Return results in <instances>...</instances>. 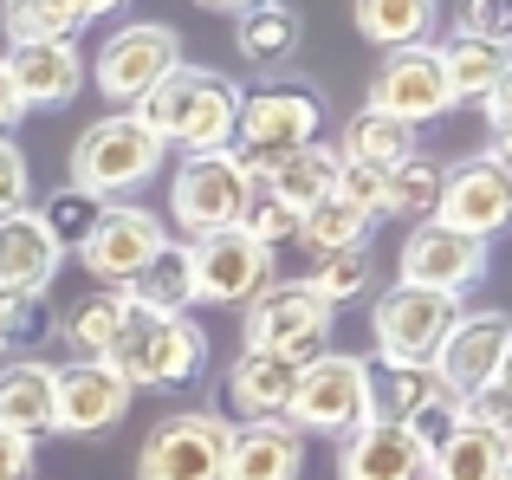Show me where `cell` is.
<instances>
[{"instance_id": "cell-31", "label": "cell", "mask_w": 512, "mask_h": 480, "mask_svg": "<svg viewBox=\"0 0 512 480\" xmlns=\"http://www.w3.org/2000/svg\"><path fill=\"white\" fill-rule=\"evenodd\" d=\"M441 182H448V169L435 163V156H409V163H396L383 176V221H409V228H422V221H435L441 208Z\"/></svg>"}, {"instance_id": "cell-21", "label": "cell", "mask_w": 512, "mask_h": 480, "mask_svg": "<svg viewBox=\"0 0 512 480\" xmlns=\"http://www.w3.org/2000/svg\"><path fill=\"white\" fill-rule=\"evenodd\" d=\"M65 266V247L46 234V221L33 208L0 221V292H52Z\"/></svg>"}, {"instance_id": "cell-22", "label": "cell", "mask_w": 512, "mask_h": 480, "mask_svg": "<svg viewBox=\"0 0 512 480\" xmlns=\"http://www.w3.org/2000/svg\"><path fill=\"white\" fill-rule=\"evenodd\" d=\"M292 390H299V364H286V357L240 351L227 370V409L240 422H286Z\"/></svg>"}, {"instance_id": "cell-33", "label": "cell", "mask_w": 512, "mask_h": 480, "mask_svg": "<svg viewBox=\"0 0 512 480\" xmlns=\"http://www.w3.org/2000/svg\"><path fill=\"white\" fill-rule=\"evenodd\" d=\"M124 292H104V286H91L85 299L65 312V338H72V351L78 357H91V364H104V351H111V338H117V325H124Z\"/></svg>"}, {"instance_id": "cell-16", "label": "cell", "mask_w": 512, "mask_h": 480, "mask_svg": "<svg viewBox=\"0 0 512 480\" xmlns=\"http://www.w3.org/2000/svg\"><path fill=\"white\" fill-rule=\"evenodd\" d=\"M396 266H402V286H428V292L461 299V292H474L487 279L493 253H487V240H467V234L441 228V221H422V228H409V240H402Z\"/></svg>"}, {"instance_id": "cell-23", "label": "cell", "mask_w": 512, "mask_h": 480, "mask_svg": "<svg viewBox=\"0 0 512 480\" xmlns=\"http://www.w3.org/2000/svg\"><path fill=\"white\" fill-rule=\"evenodd\" d=\"M363 390H370V422H402V429H409L422 409L454 403L428 364H376L370 357V364H363Z\"/></svg>"}, {"instance_id": "cell-48", "label": "cell", "mask_w": 512, "mask_h": 480, "mask_svg": "<svg viewBox=\"0 0 512 480\" xmlns=\"http://www.w3.org/2000/svg\"><path fill=\"white\" fill-rule=\"evenodd\" d=\"M65 7L78 13V26H91V20H111V13H124L130 0H65Z\"/></svg>"}, {"instance_id": "cell-46", "label": "cell", "mask_w": 512, "mask_h": 480, "mask_svg": "<svg viewBox=\"0 0 512 480\" xmlns=\"http://www.w3.org/2000/svg\"><path fill=\"white\" fill-rule=\"evenodd\" d=\"M487 130H493V143H506V130H512V85H500V91H487Z\"/></svg>"}, {"instance_id": "cell-25", "label": "cell", "mask_w": 512, "mask_h": 480, "mask_svg": "<svg viewBox=\"0 0 512 480\" xmlns=\"http://www.w3.org/2000/svg\"><path fill=\"white\" fill-rule=\"evenodd\" d=\"M435 52H441V78H448V98H454V104H480L487 91H500L506 72H512L506 46H493V39L448 33Z\"/></svg>"}, {"instance_id": "cell-39", "label": "cell", "mask_w": 512, "mask_h": 480, "mask_svg": "<svg viewBox=\"0 0 512 480\" xmlns=\"http://www.w3.org/2000/svg\"><path fill=\"white\" fill-rule=\"evenodd\" d=\"M240 228H247L253 240H260L266 253H279L286 240H299V215H292V208H279L273 195H266L260 182H253V195H247V215H240Z\"/></svg>"}, {"instance_id": "cell-6", "label": "cell", "mask_w": 512, "mask_h": 480, "mask_svg": "<svg viewBox=\"0 0 512 480\" xmlns=\"http://www.w3.org/2000/svg\"><path fill=\"white\" fill-rule=\"evenodd\" d=\"M175 65H182V33L169 20H130L98 46V59H85V78H98L117 111H137Z\"/></svg>"}, {"instance_id": "cell-9", "label": "cell", "mask_w": 512, "mask_h": 480, "mask_svg": "<svg viewBox=\"0 0 512 480\" xmlns=\"http://www.w3.org/2000/svg\"><path fill=\"white\" fill-rule=\"evenodd\" d=\"M467 305L448 299V292L428 286H389L383 299L370 305V338H376V364H428L435 344L448 338V325L461 318Z\"/></svg>"}, {"instance_id": "cell-20", "label": "cell", "mask_w": 512, "mask_h": 480, "mask_svg": "<svg viewBox=\"0 0 512 480\" xmlns=\"http://www.w3.org/2000/svg\"><path fill=\"white\" fill-rule=\"evenodd\" d=\"M305 474V435L286 422H234L227 429L221 480H299Z\"/></svg>"}, {"instance_id": "cell-8", "label": "cell", "mask_w": 512, "mask_h": 480, "mask_svg": "<svg viewBox=\"0 0 512 480\" xmlns=\"http://www.w3.org/2000/svg\"><path fill=\"white\" fill-rule=\"evenodd\" d=\"M247 169L234 163L227 150H208V156H182L169 176V215L175 228L188 240L201 234H221V228H240V215H247Z\"/></svg>"}, {"instance_id": "cell-51", "label": "cell", "mask_w": 512, "mask_h": 480, "mask_svg": "<svg viewBox=\"0 0 512 480\" xmlns=\"http://www.w3.org/2000/svg\"><path fill=\"white\" fill-rule=\"evenodd\" d=\"M500 480H512V468H506V474H500Z\"/></svg>"}, {"instance_id": "cell-32", "label": "cell", "mask_w": 512, "mask_h": 480, "mask_svg": "<svg viewBox=\"0 0 512 480\" xmlns=\"http://www.w3.org/2000/svg\"><path fill=\"white\" fill-rule=\"evenodd\" d=\"M234 46H240V59L266 65V72H279V65L299 52V13L279 7V0H266V7L240 13V20H234Z\"/></svg>"}, {"instance_id": "cell-12", "label": "cell", "mask_w": 512, "mask_h": 480, "mask_svg": "<svg viewBox=\"0 0 512 480\" xmlns=\"http://www.w3.org/2000/svg\"><path fill=\"white\" fill-rule=\"evenodd\" d=\"M363 111L396 117V124H409V130H422V124H435V117H448L454 98H448V78H441L435 39L383 52V65H376V78H370V104H363Z\"/></svg>"}, {"instance_id": "cell-4", "label": "cell", "mask_w": 512, "mask_h": 480, "mask_svg": "<svg viewBox=\"0 0 512 480\" xmlns=\"http://www.w3.org/2000/svg\"><path fill=\"white\" fill-rule=\"evenodd\" d=\"M163 163H169L163 143H156L130 111H111V117H98V124L78 130V143H72V189L98 195V202H124V195H137Z\"/></svg>"}, {"instance_id": "cell-19", "label": "cell", "mask_w": 512, "mask_h": 480, "mask_svg": "<svg viewBox=\"0 0 512 480\" xmlns=\"http://www.w3.org/2000/svg\"><path fill=\"white\" fill-rule=\"evenodd\" d=\"M428 455L402 422H363L338 435V480H422Z\"/></svg>"}, {"instance_id": "cell-14", "label": "cell", "mask_w": 512, "mask_h": 480, "mask_svg": "<svg viewBox=\"0 0 512 480\" xmlns=\"http://www.w3.org/2000/svg\"><path fill=\"white\" fill-rule=\"evenodd\" d=\"M506 351H512V318L493 312V305H480V312H461V318L448 325V338L435 344L428 370H435L441 390L461 403L467 390H480V383L506 377Z\"/></svg>"}, {"instance_id": "cell-7", "label": "cell", "mask_w": 512, "mask_h": 480, "mask_svg": "<svg viewBox=\"0 0 512 480\" xmlns=\"http://www.w3.org/2000/svg\"><path fill=\"white\" fill-rule=\"evenodd\" d=\"M363 364L357 351H325L312 364H299V390H292L286 429L292 435H350L370 422V390H363Z\"/></svg>"}, {"instance_id": "cell-27", "label": "cell", "mask_w": 512, "mask_h": 480, "mask_svg": "<svg viewBox=\"0 0 512 480\" xmlns=\"http://www.w3.org/2000/svg\"><path fill=\"white\" fill-rule=\"evenodd\" d=\"M331 182H338V150H331V143H305V150H292L286 163H279L273 176L260 182V189L273 195L279 208L305 215V208H318V202L331 195Z\"/></svg>"}, {"instance_id": "cell-24", "label": "cell", "mask_w": 512, "mask_h": 480, "mask_svg": "<svg viewBox=\"0 0 512 480\" xmlns=\"http://www.w3.org/2000/svg\"><path fill=\"white\" fill-rule=\"evenodd\" d=\"M0 429L26 435V442H39L52 429V364L46 357L0 364Z\"/></svg>"}, {"instance_id": "cell-44", "label": "cell", "mask_w": 512, "mask_h": 480, "mask_svg": "<svg viewBox=\"0 0 512 480\" xmlns=\"http://www.w3.org/2000/svg\"><path fill=\"white\" fill-rule=\"evenodd\" d=\"M454 429H461V416H454V403H435V409H422V416L409 422V435L422 442V455H435V448L448 442Z\"/></svg>"}, {"instance_id": "cell-52", "label": "cell", "mask_w": 512, "mask_h": 480, "mask_svg": "<svg viewBox=\"0 0 512 480\" xmlns=\"http://www.w3.org/2000/svg\"><path fill=\"white\" fill-rule=\"evenodd\" d=\"M0 351H7V344H0Z\"/></svg>"}, {"instance_id": "cell-10", "label": "cell", "mask_w": 512, "mask_h": 480, "mask_svg": "<svg viewBox=\"0 0 512 480\" xmlns=\"http://www.w3.org/2000/svg\"><path fill=\"white\" fill-rule=\"evenodd\" d=\"M188 247V279H195V305H247L273 286V253L260 247L247 228H221V234H201L182 240Z\"/></svg>"}, {"instance_id": "cell-43", "label": "cell", "mask_w": 512, "mask_h": 480, "mask_svg": "<svg viewBox=\"0 0 512 480\" xmlns=\"http://www.w3.org/2000/svg\"><path fill=\"white\" fill-rule=\"evenodd\" d=\"M331 195H338L344 208H357L363 221H383V176L363 163H338V182H331Z\"/></svg>"}, {"instance_id": "cell-15", "label": "cell", "mask_w": 512, "mask_h": 480, "mask_svg": "<svg viewBox=\"0 0 512 480\" xmlns=\"http://www.w3.org/2000/svg\"><path fill=\"white\" fill-rule=\"evenodd\" d=\"M130 396L137 390L111 364H91V357L52 364V429L59 435H111L130 416Z\"/></svg>"}, {"instance_id": "cell-13", "label": "cell", "mask_w": 512, "mask_h": 480, "mask_svg": "<svg viewBox=\"0 0 512 480\" xmlns=\"http://www.w3.org/2000/svg\"><path fill=\"white\" fill-rule=\"evenodd\" d=\"M227 429L234 422L214 409H182V416L156 422L150 442L137 448V480H221Z\"/></svg>"}, {"instance_id": "cell-35", "label": "cell", "mask_w": 512, "mask_h": 480, "mask_svg": "<svg viewBox=\"0 0 512 480\" xmlns=\"http://www.w3.org/2000/svg\"><path fill=\"white\" fill-rule=\"evenodd\" d=\"M370 247H350V253H325V260L312 266V299L325 305V312H344V305H357L363 292H370Z\"/></svg>"}, {"instance_id": "cell-42", "label": "cell", "mask_w": 512, "mask_h": 480, "mask_svg": "<svg viewBox=\"0 0 512 480\" xmlns=\"http://www.w3.org/2000/svg\"><path fill=\"white\" fill-rule=\"evenodd\" d=\"M20 208H33V163L13 137H0V221L20 215Z\"/></svg>"}, {"instance_id": "cell-38", "label": "cell", "mask_w": 512, "mask_h": 480, "mask_svg": "<svg viewBox=\"0 0 512 480\" xmlns=\"http://www.w3.org/2000/svg\"><path fill=\"white\" fill-rule=\"evenodd\" d=\"M52 331L46 292H0V344H39Z\"/></svg>"}, {"instance_id": "cell-1", "label": "cell", "mask_w": 512, "mask_h": 480, "mask_svg": "<svg viewBox=\"0 0 512 480\" xmlns=\"http://www.w3.org/2000/svg\"><path fill=\"white\" fill-rule=\"evenodd\" d=\"M130 117H137V124L150 130L163 150L208 156V150H227V143H234L240 85H234L227 72H208V65H188V59H182Z\"/></svg>"}, {"instance_id": "cell-18", "label": "cell", "mask_w": 512, "mask_h": 480, "mask_svg": "<svg viewBox=\"0 0 512 480\" xmlns=\"http://www.w3.org/2000/svg\"><path fill=\"white\" fill-rule=\"evenodd\" d=\"M7 78L20 111H59L85 91V52L78 39H52V46H7Z\"/></svg>"}, {"instance_id": "cell-41", "label": "cell", "mask_w": 512, "mask_h": 480, "mask_svg": "<svg viewBox=\"0 0 512 480\" xmlns=\"http://www.w3.org/2000/svg\"><path fill=\"white\" fill-rule=\"evenodd\" d=\"M454 33L512 46V0H461V7H454Z\"/></svg>"}, {"instance_id": "cell-29", "label": "cell", "mask_w": 512, "mask_h": 480, "mask_svg": "<svg viewBox=\"0 0 512 480\" xmlns=\"http://www.w3.org/2000/svg\"><path fill=\"white\" fill-rule=\"evenodd\" d=\"M124 299L143 305V312H163V318H188V312H195V279H188V247H182V240H169V247L130 279Z\"/></svg>"}, {"instance_id": "cell-17", "label": "cell", "mask_w": 512, "mask_h": 480, "mask_svg": "<svg viewBox=\"0 0 512 480\" xmlns=\"http://www.w3.org/2000/svg\"><path fill=\"white\" fill-rule=\"evenodd\" d=\"M435 221H441V228H454V234H467V240H493L512 221V176H506L500 163H487V156L448 169Z\"/></svg>"}, {"instance_id": "cell-5", "label": "cell", "mask_w": 512, "mask_h": 480, "mask_svg": "<svg viewBox=\"0 0 512 480\" xmlns=\"http://www.w3.org/2000/svg\"><path fill=\"white\" fill-rule=\"evenodd\" d=\"M331 325H338V312H325L305 279H273L260 299L240 305V351L312 364V357L331 351Z\"/></svg>"}, {"instance_id": "cell-3", "label": "cell", "mask_w": 512, "mask_h": 480, "mask_svg": "<svg viewBox=\"0 0 512 480\" xmlns=\"http://www.w3.org/2000/svg\"><path fill=\"white\" fill-rule=\"evenodd\" d=\"M104 364L130 390H182L208 364V331L195 318H163V312H143V305H124V325H117Z\"/></svg>"}, {"instance_id": "cell-2", "label": "cell", "mask_w": 512, "mask_h": 480, "mask_svg": "<svg viewBox=\"0 0 512 480\" xmlns=\"http://www.w3.org/2000/svg\"><path fill=\"white\" fill-rule=\"evenodd\" d=\"M318 124H325V104H318L312 85H260L240 91V117H234V156L247 169V182H266L292 150L318 143Z\"/></svg>"}, {"instance_id": "cell-26", "label": "cell", "mask_w": 512, "mask_h": 480, "mask_svg": "<svg viewBox=\"0 0 512 480\" xmlns=\"http://www.w3.org/2000/svg\"><path fill=\"white\" fill-rule=\"evenodd\" d=\"M506 468H512V435H493V429L461 422V429L428 455L422 480H500Z\"/></svg>"}, {"instance_id": "cell-28", "label": "cell", "mask_w": 512, "mask_h": 480, "mask_svg": "<svg viewBox=\"0 0 512 480\" xmlns=\"http://www.w3.org/2000/svg\"><path fill=\"white\" fill-rule=\"evenodd\" d=\"M409 156H422V143H415V130H409V124H396V117L357 111V117L344 124L338 163H363V169H376V176H389V169L409 163Z\"/></svg>"}, {"instance_id": "cell-45", "label": "cell", "mask_w": 512, "mask_h": 480, "mask_svg": "<svg viewBox=\"0 0 512 480\" xmlns=\"http://www.w3.org/2000/svg\"><path fill=\"white\" fill-rule=\"evenodd\" d=\"M0 480H33V442L0 429Z\"/></svg>"}, {"instance_id": "cell-11", "label": "cell", "mask_w": 512, "mask_h": 480, "mask_svg": "<svg viewBox=\"0 0 512 480\" xmlns=\"http://www.w3.org/2000/svg\"><path fill=\"white\" fill-rule=\"evenodd\" d=\"M163 247H169L163 215H150L143 202H111V208L98 215V228H91V240L78 247V266L91 273V286L124 292Z\"/></svg>"}, {"instance_id": "cell-50", "label": "cell", "mask_w": 512, "mask_h": 480, "mask_svg": "<svg viewBox=\"0 0 512 480\" xmlns=\"http://www.w3.org/2000/svg\"><path fill=\"white\" fill-rule=\"evenodd\" d=\"M7 7H26V0H7Z\"/></svg>"}, {"instance_id": "cell-34", "label": "cell", "mask_w": 512, "mask_h": 480, "mask_svg": "<svg viewBox=\"0 0 512 480\" xmlns=\"http://www.w3.org/2000/svg\"><path fill=\"white\" fill-rule=\"evenodd\" d=\"M370 234H376V221H363L357 208H344L338 195H325L318 208H305L299 215V240L325 260V253H350V247H370Z\"/></svg>"}, {"instance_id": "cell-36", "label": "cell", "mask_w": 512, "mask_h": 480, "mask_svg": "<svg viewBox=\"0 0 512 480\" xmlns=\"http://www.w3.org/2000/svg\"><path fill=\"white\" fill-rule=\"evenodd\" d=\"M104 208H111V202H98V195H85V189H72V182H65V189L46 195V202H33V215L46 221V234L59 240L65 253H78L91 240V228H98Z\"/></svg>"}, {"instance_id": "cell-47", "label": "cell", "mask_w": 512, "mask_h": 480, "mask_svg": "<svg viewBox=\"0 0 512 480\" xmlns=\"http://www.w3.org/2000/svg\"><path fill=\"white\" fill-rule=\"evenodd\" d=\"M20 98H13V78H7V65H0V137H13V124H20Z\"/></svg>"}, {"instance_id": "cell-49", "label": "cell", "mask_w": 512, "mask_h": 480, "mask_svg": "<svg viewBox=\"0 0 512 480\" xmlns=\"http://www.w3.org/2000/svg\"><path fill=\"white\" fill-rule=\"evenodd\" d=\"M201 7H214V13H234V20H240V13H253V7H266V0H201Z\"/></svg>"}, {"instance_id": "cell-40", "label": "cell", "mask_w": 512, "mask_h": 480, "mask_svg": "<svg viewBox=\"0 0 512 480\" xmlns=\"http://www.w3.org/2000/svg\"><path fill=\"white\" fill-rule=\"evenodd\" d=\"M454 416L474 422V429L506 435V429H512V390H506V377H493V383H480V390H467L461 403H454Z\"/></svg>"}, {"instance_id": "cell-30", "label": "cell", "mask_w": 512, "mask_h": 480, "mask_svg": "<svg viewBox=\"0 0 512 480\" xmlns=\"http://www.w3.org/2000/svg\"><path fill=\"white\" fill-rule=\"evenodd\" d=\"M441 0H350V20L370 46L396 52V46H422L428 26H435Z\"/></svg>"}, {"instance_id": "cell-37", "label": "cell", "mask_w": 512, "mask_h": 480, "mask_svg": "<svg viewBox=\"0 0 512 480\" xmlns=\"http://www.w3.org/2000/svg\"><path fill=\"white\" fill-rule=\"evenodd\" d=\"M78 13L65 0H26V7H7V46H52V39H78Z\"/></svg>"}]
</instances>
